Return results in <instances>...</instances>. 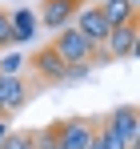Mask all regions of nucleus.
Instances as JSON below:
<instances>
[{
  "label": "nucleus",
  "mask_w": 140,
  "mask_h": 149,
  "mask_svg": "<svg viewBox=\"0 0 140 149\" xmlns=\"http://www.w3.org/2000/svg\"><path fill=\"white\" fill-rule=\"evenodd\" d=\"M104 125L116 133L124 145H140V113H136V105H116Z\"/></svg>",
  "instance_id": "0eeeda50"
},
{
  "label": "nucleus",
  "mask_w": 140,
  "mask_h": 149,
  "mask_svg": "<svg viewBox=\"0 0 140 149\" xmlns=\"http://www.w3.org/2000/svg\"><path fill=\"white\" fill-rule=\"evenodd\" d=\"M92 149H128L108 125H96V137H92Z\"/></svg>",
  "instance_id": "f8f14e48"
},
{
  "label": "nucleus",
  "mask_w": 140,
  "mask_h": 149,
  "mask_svg": "<svg viewBox=\"0 0 140 149\" xmlns=\"http://www.w3.org/2000/svg\"><path fill=\"white\" fill-rule=\"evenodd\" d=\"M8 133H12V121H4V117H0V145H4V137H8Z\"/></svg>",
  "instance_id": "f3484780"
},
{
  "label": "nucleus",
  "mask_w": 140,
  "mask_h": 149,
  "mask_svg": "<svg viewBox=\"0 0 140 149\" xmlns=\"http://www.w3.org/2000/svg\"><path fill=\"white\" fill-rule=\"evenodd\" d=\"M0 117H4V109H0Z\"/></svg>",
  "instance_id": "6ab92c4d"
},
{
  "label": "nucleus",
  "mask_w": 140,
  "mask_h": 149,
  "mask_svg": "<svg viewBox=\"0 0 140 149\" xmlns=\"http://www.w3.org/2000/svg\"><path fill=\"white\" fill-rule=\"evenodd\" d=\"M28 93H32L28 77H0V109H4V121H12L28 105Z\"/></svg>",
  "instance_id": "39448f33"
},
{
  "label": "nucleus",
  "mask_w": 140,
  "mask_h": 149,
  "mask_svg": "<svg viewBox=\"0 0 140 149\" xmlns=\"http://www.w3.org/2000/svg\"><path fill=\"white\" fill-rule=\"evenodd\" d=\"M84 77H88V65H64L60 85H76V81H84Z\"/></svg>",
  "instance_id": "dca6fc26"
},
{
  "label": "nucleus",
  "mask_w": 140,
  "mask_h": 149,
  "mask_svg": "<svg viewBox=\"0 0 140 149\" xmlns=\"http://www.w3.org/2000/svg\"><path fill=\"white\" fill-rule=\"evenodd\" d=\"M24 73H28V56H24L20 49H16V52H12V49L0 52V77H24Z\"/></svg>",
  "instance_id": "9b49d317"
},
{
  "label": "nucleus",
  "mask_w": 140,
  "mask_h": 149,
  "mask_svg": "<svg viewBox=\"0 0 140 149\" xmlns=\"http://www.w3.org/2000/svg\"><path fill=\"white\" fill-rule=\"evenodd\" d=\"M0 149H32V133H16V129H12Z\"/></svg>",
  "instance_id": "4468645a"
},
{
  "label": "nucleus",
  "mask_w": 140,
  "mask_h": 149,
  "mask_svg": "<svg viewBox=\"0 0 140 149\" xmlns=\"http://www.w3.org/2000/svg\"><path fill=\"white\" fill-rule=\"evenodd\" d=\"M8 24H12V45H16V49L28 45V40L40 32V24H36V8H16V12H8Z\"/></svg>",
  "instance_id": "1a4fd4ad"
},
{
  "label": "nucleus",
  "mask_w": 140,
  "mask_h": 149,
  "mask_svg": "<svg viewBox=\"0 0 140 149\" xmlns=\"http://www.w3.org/2000/svg\"><path fill=\"white\" fill-rule=\"evenodd\" d=\"M48 49L56 52L64 65H88V69H92V56H96V49H92V45H88V40H84L72 24L60 28V32H56V40H52Z\"/></svg>",
  "instance_id": "f257e3e1"
},
{
  "label": "nucleus",
  "mask_w": 140,
  "mask_h": 149,
  "mask_svg": "<svg viewBox=\"0 0 140 149\" xmlns=\"http://www.w3.org/2000/svg\"><path fill=\"white\" fill-rule=\"evenodd\" d=\"M76 4H92V0H76Z\"/></svg>",
  "instance_id": "a211bd4d"
},
{
  "label": "nucleus",
  "mask_w": 140,
  "mask_h": 149,
  "mask_svg": "<svg viewBox=\"0 0 140 149\" xmlns=\"http://www.w3.org/2000/svg\"><path fill=\"white\" fill-rule=\"evenodd\" d=\"M136 49H140V20L112 28V32L104 36V45H100L104 61H128V56H136Z\"/></svg>",
  "instance_id": "f03ea898"
},
{
  "label": "nucleus",
  "mask_w": 140,
  "mask_h": 149,
  "mask_svg": "<svg viewBox=\"0 0 140 149\" xmlns=\"http://www.w3.org/2000/svg\"><path fill=\"white\" fill-rule=\"evenodd\" d=\"M12 49V24H8V8H0V52Z\"/></svg>",
  "instance_id": "2eb2a0df"
},
{
  "label": "nucleus",
  "mask_w": 140,
  "mask_h": 149,
  "mask_svg": "<svg viewBox=\"0 0 140 149\" xmlns=\"http://www.w3.org/2000/svg\"><path fill=\"white\" fill-rule=\"evenodd\" d=\"M28 69L36 73V81H44V85H60V77H64V61H60L52 49H40V52L28 56Z\"/></svg>",
  "instance_id": "6e6552de"
},
{
  "label": "nucleus",
  "mask_w": 140,
  "mask_h": 149,
  "mask_svg": "<svg viewBox=\"0 0 140 149\" xmlns=\"http://www.w3.org/2000/svg\"><path fill=\"white\" fill-rule=\"evenodd\" d=\"M100 12H104L108 28H120V24H132L136 20V8H128L124 0H100Z\"/></svg>",
  "instance_id": "9d476101"
},
{
  "label": "nucleus",
  "mask_w": 140,
  "mask_h": 149,
  "mask_svg": "<svg viewBox=\"0 0 140 149\" xmlns=\"http://www.w3.org/2000/svg\"><path fill=\"white\" fill-rule=\"evenodd\" d=\"M32 149H60V145H56V125L36 129V133H32Z\"/></svg>",
  "instance_id": "ddd939ff"
},
{
  "label": "nucleus",
  "mask_w": 140,
  "mask_h": 149,
  "mask_svg": "<svg viewBox=\"0 0 140 149\" xmlns=\"http://www.w3.org/2000/svg\"><path fill=\"white\" fill-rule=\"evenodd\" d=\"M92 137H96V121H88V117H68L56 125L60 149H92Z\"/></svg>",
  "instance_id": "20e7f679"
},
{
  "label": "nucleus",
  "mask_w": 140,
  "mask_h": 149,
  "mask_svg": "<svg viewBox=\"0 0 140 149\" xmlns=\"http://www.w3.org/2000/svg\"><path fill=\"white\" fill-rule=\"evenodd\" d=\"M76 0H40V8H36V24L40 28H52V32H60V28L72 24V16H76Z\"/></svg>",
  "instance_id": "423d86ee"
},
{
  "label": "nucleus",
  "mask_w": 140,
  "mask_h": 149,
  "mask_svg": "<svg viewBox=\"0 0 140 149\" xmlns=\"http://www.w3.org/2000/svg\"><path fill=\"white\" fill-rule=\"evenodd\" d=\"M72 28H76L92 49H100V45H104V36L112 32L108 20H104V12H100V4H80V8H76V16H72Z\"/></svg>",
  "instance_id": "7ed1b4c3"
}]
</instances>
